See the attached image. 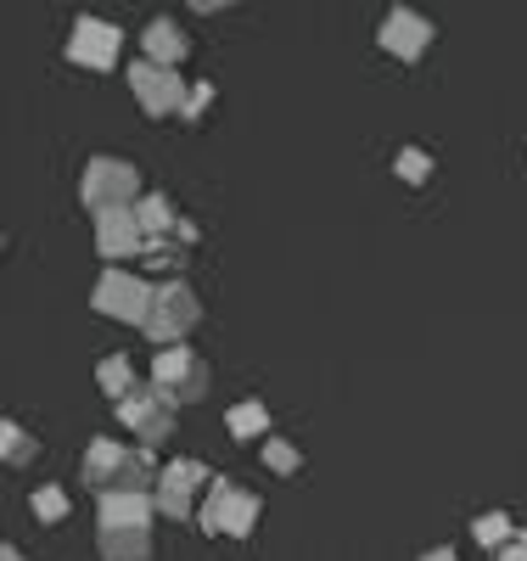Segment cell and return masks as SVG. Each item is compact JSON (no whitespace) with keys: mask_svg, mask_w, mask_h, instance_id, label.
<instances>
[{"mask_svg":"<svg viewBox=\"0 0 527 561\" xmlns=\"http://www.w3.org/2000/svg\"><path fill=\"white\" fill-rule=\"evenodd\" d=\"M135 192H140V174L129 163H118V158H95L84 169V203L102 219L107 214H135Z\"/></svg>","mask_w":527,"mask_h":561,"instance_id":"cell-1","label":"cell"},{"mask_svg":"<svg viewBox=\"0 0 527 561\" xmlns=\"http://www.w3.org/2000/svg\"><path fill=\"white\" fill-rule=\"evenodd\" d=\"M197 325V298H191L185 280H163L158 298H152V314H147V337H158L163 348H180V337Z\"/></svg>","mask_w":527,"mask_h":561,"instance_id":"cell-2","label":"cell"},{"mask_svg":"<svg viewBox=\"0 0 527 561\" xmlns=\"http://www.w3.org/2000/svg\"><path fill=\"white\" fill-rule=\"evenodd\" d=\"M152 298H158V287H147L140 275H124V270L102 275V287H95V309L113 314V320H135V325H147Z\"/></svg>","mask_w":527,"mask_h":561,"instance_id":"cell-3","label":"cell"},{"mask_svg":"<svg viewBox=\"0 0 527 561\" xmlns=\"http://www.w3.org/2000/svg\"><path fill=\"white\" fill-rule=\"evenodd\" d=\"M152 388H158L163 399H174V404L203 399V393H208V370H203V359L191 354V348H163V359H158V370H152Z\"/></svg>","mask_w":527,"mask_h":561,"instance_id":"cell-4","label":"cell"},{"mask_svg":"<svg viewBox=\"0 0 527 561\" xmlns=\"http://www.w3.org/2000/svg\"><path fill=\"white\" fill-rule=\"evenodd\" d=\"M203 523L214 534H230V539H242L253 523H259V500L248 489H230V483H214L208 489V511H203Z\"/></svg>","mask_w":527,"mask_h":561,"instance_id":"cell-5","label":"cell"},{"mask_svg":"<svg viewBox=\"0 0 527 561\" xmlns=\"http://www.w3.org/2000/svg\"><path fill=\"white\" fill-rule=\"evenodd\" d=\"M129 84H135V96H140V107H147V113H174V107H185V84H180L174 68L135 62V68H129Z\"/></svg>","mask_w":527,"mask_h":561,"instance_id":"cell-6","label":"cell"},{"mask_svg":"<svg viewBox=\"0 0 527 561\" xmlns=\"http://www.w3.org/2000/svg\"><path fill=\"white\" fill-rule=\"evenodd\" d=\"M197 489H214L208 466H197V460H174L169 472L158 478V505L169 511V517H185V511L197 505Z\"/></svg>","mask_w":527,"mask_h":561,"instance_id":"cell-7","label":"cell"},{"mask_svg":"<svg viewBox=\"0 0 527 561\" xmlns=\"http://www.w3.org/2000/svg\"><path fill=\"white\" fill-rule=\"evenodd\" d=\"M68 57L79 68H113L118 62V28L113 23H95V18H79L73 23V39H68Z\"/></svg>","mask_w":527,"mask_h":561,"instance_id":"cell-8","label":"cell"},{"mask_svg":"<svg viewBox=\"0 0 527 561\" xmlns=\"http://www.w3.org/2000/svg\"><path fill=\"white\" fill-rule=\"evenodd\" d=\"M118 415H124L129 427H135L140 438H147V444H158V438H169V433H174V399H163L158 388H152V393H129Z\"/></svg>","mask_w":527,"mask_h":561,"instance_id":"cell-9","label":"cell"},{"mask_svg":"<svg viewBox=\"0 0 527 561\" xmlns=\"http://www.w3.org/2000/svg\"><path fill=\"white\" fill-rule=\"evenodd\" d=\"M381 45H388L393 57L415 62L426 45H433V23H426L421 12H410V7H399V12H388V23H381Z\"/></svg>","mask_w":527,"mask_h":561,"instance_id":"cell-10","label":"cell"},{"mask_svg":"<svg viewBox=\"0 0 527 561\" xmlns=\"http://www.w3.org/2000/svg\"><path fill=\"white\" fill-rule=\"evenodd\" d=\"M152 237H147V225H140L135 214H107L102 219V253L107 259H124V253H140Z\"/></svg>","mask_w":527,"mask_h":561,"instance_id":"cell-11","label":"cell"},{"mask_svg":"<svg viewBox=\"0 0 527 561\" xmlns=\"http://www.w3.org/2000/svg\"><path fill=\"white\" fill-rule=\"evenodd\" d=\"M180 57H185V28H180L174 18H158V23L147 28V62L174 68Z\"/></svg>","mask_w":527,"mask_h":561,"instance_id":"cell-12","label":"cell"},{"mask_svg":"<svg viewBox=\"0 0 527 561\" xmlns=\"http://www.w3.org/2000/svg\"><path fill=\"white\" fill-rule=\"evenodd\" d=\"M147 500H140V494H107L102 500V528L113 534V528H147Z\"/></svg>","mask_w":527,"mask_h":561,"instance_id":"cell-13","label":"cell"},{"mask_svg":"<svg viewBox=\"0 0 527 561\" xmlns=\"http://www.w3.org/2000/svg\"><path fill=\"white\" fill-rule=\"evenodd\" d=\"M102 556L107 561H147V528H113Z\"/></svg>","mask_w":527,"mask_h":561,"instance_id":"cell-14","label":"cell"},{"mask_svg":"<svg viewBox=\"0 0 527 561\" xmlns=\"http://www.w3.org/2000/svg\"><path fill=\"white\" fill-rule=\"evenodd\" d=\"M477 539H483L489 550H505V545L516 539V528H511L505 511H489V517H477Z\"/></svg>","mask_w":527,"mask_h":561,"instance_id":"cell-15","label":"cell"},{"mask_svg":"<svg viewBox=\"0 0 527 561\" xmlns=\"http://www.w3.org/2000/svg\"><path fill=\"white\" fill-rule=\"evenodd\" d=\"M102 388H107L113 399H129V388H135V365H129L124 354H113V359L102 365Z\"/></svg>","mask_w":527,"mask_h":561,"instance_id":"cell-16","label":"cell"},{"mask_svg":"<svg viewBox=\"0 0 527 561\" xmlns=\"http://www.w3.org/2000/svg\"><path fill=\"white\" fill-rule=\"evenodd\" d=\"M264 427H270L264 404H236V410H230V433H236V438H259Z\"/></svg>","mask_w":527,"mask_h":561,"instance_id":"cell-17","label":"cell"},{"mask_svg":"<svg viewBox=\"0 0 527 561\" xmlns=\"http://www.w3.org/2000/svg\"><path fill=\"white\" fill-rule=\"evenodd\" d=\"M0 449H7L12 466H28V460H34V438L18 427V421H7V427H0Z\"/></svg>","mask_w":527,"mask_h":561,"instance_id":"cell-18","label":"cell"},{"mask_svg":"<svg viewBox=\"0 0 527 561\" xmlns=\"http://www.w3.org/2000/svg\"><path fill=\"white\" fill-rule=\"evenodd\" d=\"M135 219L147 225V237H163V230H169V219H174V208H169L163 197H147V203L135 208Z\"/></svg>","mask_w":527,"mask_h":561,"instance_id":"cell-19","label":"cell"},{"mask_svg":"<svg viewBox=\"0 0 527 561\" xmlns=\"http://www.w3.org/2000/svg\"><path fill=\"white\" fill-rule=\"evenodd\" d=\"M264 466H270V472H298V449L286 438H270L264 444Z\"/></svg>","mask_w":527,"mask_h":561,"instance_id":"cell-20","label":"cell"},{"mask_svg":"<svg viewBox=\"0 0 527 561\" xmlns=\"http://www.w3.org/2000/svg\"><path fill=\"white\" fill-rule=\"evenodd\" d=\"M393 169H399V174H404L410 185H421L426 174H433V158H426V152H415V147H410V152H399V163H393Z\"/></svg>","mask_w":527,"mask_h":561,"instance_id":"cell-21","label":"cell"},{"mask_svg":"<svg viewBox=\"0 0 527 561\" xmlns=\"http://www.w3.org/2000/svg\"><path fill=\"white\" fill-rule=\"evenodd\" d=\"M34 517H39V523H57V517H68V500H62L57 489H39V494H34Z\"/></svg>","mask_w":527,"mask_h":561,"instance_id":"cell-22","label":"cell"},{"mask_svg":"<svg viewBox=\"0 0 527 561\" xmlns=\"http://www.w3.org/2000/svg\"><path fill=\"white\" fill-rule=\"evenodd\" d=\"M208 102H214V90H208V84H197V90H191V102H185V118H203V113H208Z\"/></svg>","mask_w":527,"mask_h":561,"instance_id":"cell-23","label":"cell"},{"mask_svg":"<svg viewBox=\"0 0 527 561\" xmlns=\"http://www.w3.org/2000/svg\"><path fill=\"white\" fill-rule=\"evenodd\" d=\"M500 556H505V561H527V534H516V539H511Z\"/></svg>","mask_w":527,"mask_h":561,"instance_id":"cell-24","label":"cell"},{"mask_svg":"<svg viewBox=\"0 0 527 561\" xmlns=\"http://www.w3.org/2000/svg\"><path fill=\"white\" fill-rule=\"evenodd\" d=\"M426 561H455V550H433V556H426Z\"/></svg>","mask_w":527,"mask_h":561,"instance_id":"cell-25","label":"cell"}]
</instances>
